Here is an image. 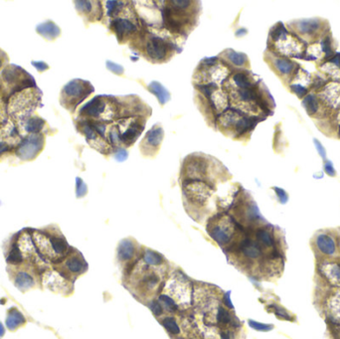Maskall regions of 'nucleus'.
Masks as SVG:
<instances>
[{
	"mask_svg": "<svg viewBox=\"0 0 340 339\" xmlns=\"http://www.w3.org/2000/svg\"><path fill=\"white\" fill-rule=\"evenodd\" d=\"M147 90L149 92H151L152 95H154L158 98L159 105L162 107L165 104H167L171 99L170 91L161 83L158 81H152L147 86Z\"/></svg>",
	"mask_w": 340,
	"mask_h": 339,
	"instance_id": "24",
	"label": "nucleus"
},
{
	"mask_svg": "<svg viewBox=\"0 0 340 339\" xmlns=\"http://www.w3.org/2000/svg\"><path fill=\"white\" fill-rule=\"evenodd\" d=\"M88 194V186L84 180L80 177L76 178V196L77 198H83Z\"/></svg>",
	"mask_w": 340,
	"mask_h": 339,
	"instance_id": "37",
	"label": "nucleus"
},
{
	"mask_svg": "<svg viewBox=\"0 0 340 339\" xmlns=\"http://www.w3.org/2000/svg\"><path fill=\"white\" fill-rule=\"evenodd\" d=\"M11 267V266H9ZM7 268L8 272H14L13 274H9L10 279L12 280V283L14 286L21 292L25 293L31 289H33L37 286V281L39 283L38 277L35 275V273L28 271H22L20 270L19 267H12L14 270L11 268Z\"/></svg>",
	"mask_w": 340,
	"mask_h": 339,
	"instance_id": "17",
	"label": "nucleus"
},
{
	"mask_svg": "<svg viewBox=\"0 0 340 339\" xmlns=\"http://www.w3.org/2000/svg\"><path fill=\"white\" fill-rule=\"evenodd\" d=\"M36 32L47 41H54L61 35L60 27L52 20L44 21L36 27Z\"/></svg>",
	"mask_w": 340,
	"mask_h": 339,
	"instance_id": "23",
	"label": "nucleus"
},
{
	"mask_svg": "<svg viewBox=\"0 0 340 339\" xmlns=\"http://www.w3.org/2000/svg\"><path fill=\"white\" fill-rule=\"evenodd\" d=\"M325 276L329 282L340 287V266L338 264L325 266Z\"/></svg>",
	"mask_w": 340,
	"mask_h": 339,
	"instance_id": "31",
	"label": "nucleus"
},
{
	"mask_svg": "<svg viewBox=\"0 0 340 339\" xmlns=\"http://www.w3.org/2000/svg\"><path fill=\"white\" fill-rule=\"evenodd\" d=\"M249 325L251 328L257 330V331H262V332H267V331H271L274 328L273 324H266V323H261V322H258L256 320H253V319H249L248 321Z\"/></svg>",
	"mask_w": 340,
	"mask_h": 339,
	"instance_id": "38",
	"label": "nucleus"
},
{
	"mask_svg": "<svg viewBox=\"0 0 340 339\" xmlns=\"http://www.w3.org/2000/svg\"><path fill=\"white\" fill-rule=\"evenodd\" d=\"M126 2L123 1H107L106 2V9H107V15L109 17H114L116 18L120 12L126 7Z\"/></svg>",
	"mask_w": 340,
	"mask_h": 339,
	"instance_id": "33",
	"label": "nucleus"
},
{
	"mask_svg": "<svg viewBox=\"0 0 340 339\" xmlns=\"http://www.w3.org/2000/svg\"><path fill=\"white\" fill-rule=\"evenodd\" d=\"M8 118L7 115V105L3 101L2 97L0 96V123H2Z\"/></svg>",
	"mask_w": 340,
	"mask_h": 339,
	"instance_id": "46",
	"label": "nucleus"
},
{
	"mask_svg": "<svg viewBox=\"0 0 340 339\" xmlns=\"http://www.w3.org/2000/svg\"><path fill=\"white\" fill-rule=\"evenodd\" d=\"M314 248L317 253L325 258L337 257L339 246L334 235L328 232H319L314 238Z\"/></svg>",
	"mask_w": 340,
	"mask_h": 339,
	"instance_id": "13",
	"label": "nucleus"
},
{
	"mask_svg": "<svg viewBox=\"0 0 340 339\" xmlns=\"http://www.w3.org/2000/svg\"><path fill=\"white\" fill-rule=\"evenodd\" d=\"M256 241L262 246V248L264 249H271L275 252V239L272 235V233L266 227H261L257 229L256 233Z\"/></svg>",
	"mask_w": 340,
	"mask_h": 339,
	"instance_id": "26",
	"label": "nucleus"
},
{
	"mask_svg": "<svg viewBox=\"0 0 340 339\" xmlns=\"http://www.w3.org/2000/svg\"><path fill=\"white\" fill-rule=\"evenodd\" d=\"M272 190L275 192L277 199H279V201L282 204H286L289 201V195L284 189H282L280 187H272Z\"/></svg>",
	"mask_w": 340,
	"mask_h": 339,
	"instance_id": "44",
	"label": "nucleus"
},
{
	"mask_svg": "<svg viewBox=\"0 0 340 339\" xmlns=\"http://www.w3.org/2000/svg\"><path fill=\"white\" fill-rule=\"evenodd\" d=\"M239 249L242 256L248 261H258L263 257L262 246L251 238H244L239 243Z\"/></svg>",
	"mask_w": 340,
	"mask_h": 339,
	"instance_id": "20",
	"label": "nucleus"
},
{
	"mask_svg": "<svg viewBox=\"0 0 340 339\" xmlns=\"http://www.w3.org/2000/svg\"><path fill=\"white\" fill-rule=\"evenodd\" d=\"M94 91L95 88L91 82L82 79L71 80L61 90L60 105L71 113H74L77 108Z\"/></svg>",
	"mask_w": 340,
	"mask_h": 339,
	"instance_id": "4",
	"label": "nucleus"
},
{
	"mask_svg": "<svg viewBox=\"0 0 340 339\" xmlns=\"http://www.w3.org/2000/svg\"><path fill=\"white\" fill-rule=\"evenodd\" d=\"M106 67L110 72H112L117 76H122L123 74H125V68L118 65V64H116V63H113V62H112L110 60H108L106 62Z\"/></svg>",
	"mask_w": 340,
	"mask_h": 339,
	"instance_id": "40",
	"label": "nucleus"
},
{
	"mask_svg": "<svg viewBox=\"0 0 340 339\" xmlns=\"http://www.w3.org/2000/svg\"><path fill=\"white\" fill-rule=\"evenodd\" d=\"M0 96H1V85H0Z\"/></svg>",
	"mask_w": 340,
	"mask_h": 339,
	"instance_id": "55",
	"label": "nucleus"
},
{
	"mask_svg": "<svg viewBox=\"0 0 340 339\" xmlns=\"http://www.w3.org/2000/svg\"><path fill=\"white\" fill-rule=\"evenodd\" d=\"M23 136L20 135L14 122L7 118L0 123V158L16 152Z\"/></svg>",
	"mask_w": 340,
	"mask_h": 339,
	"instance_id": "10",
	"label": "nucleus"
},
{
	"mask_svg": "<svg viewBox=\"0 0 340 339\" xmlns=\"http://www.w3.org/2000/svg\"><path fill=\"white\" fill-rule=\"evenodd\" d=\"M221 339H231V338H230V335H229V334L222 333V334H221Z\"/></svg>",
	"mask_w": 340,
	"mask_h": 339,
	"instance_id": "54",
	"label": "nucleus"
},
{
	"mask_svg": "<svg viewBox=\"0 0 340 339\" xmlns=\"http://www.w3.org/2000/svg\"><path fill=\"white\" fill-rule=\"evenodd\" d=\"M46 143V135L30 134L23 137L16 149L15 156L23 161H32L43 151Z\"/></svg>",
	"mask_w": 340,
	"mask_h": 339,
	"instance_id": "9",
	"label": "nucleus"
},
{
	"mask_svg": "<svg viewBox=\"0 0 340 339\" xmlns=\"http://www.w3.org/2000/svg\"><path fill=\"white\" fill-rule=\"evenodd\" d=\"M75 127L77 131L86 137L90 146L95 148L103 154H109L112 151V146L107 138L102 137L92 128L88 120L77 117L75 119Z\"/></svg>",
	"mask_w": 340,
	"mask_h": 339,
	"instance_id": "11",
	"label": "nucleus"
},
{
	"mask_svg": "<svg viewBox=\"0 0 340 339\" xmlns=\"http://www.w3.org/2000/svg\"><path fill=\"white\" fill-rule=\"evenodd\" d=\"M314 142H315V145H316V147H317V152L319 153V156H320L323 159H325V158H326V151H325V148L323 147V145H322L317 139H315Z\"/></svg>",
	"mask_w": 340,
	"mask_h": 339,
	"instance_id": "50",
	"label": "nucleus"
},
{
	"mask_svg": "<svg viewBox=\"0 0 340 339\" xmlns=\"http://www.w3.org/2000/svg\"><path fill=\"white\" fill-rule=\"evenodd\" d=\"M238 229H242L241 225L229 215H217L209 221L207 226L210 237L221 247L233 242Z\"/></svg>",
	"mask_w": 340,
	"mask_h": 339,
	"instance_id": "6",
	"label": "nucleus"
},
{
	"mask_svg": "<svg viewBox=\"0 0 340 339\" xmlns=\"http://www.w3.org/2000/svg\"><path fill=\"white\" fill-rule=\"evenodd\" d=\"M54 268L58 272L73 283L78 276L87 271L88 263L78 250L72 248L63 259L55 264Z\"/></svg>",
	"mask_w": 340,
	"mask_h": 339,
	"instance_id": "7",
	"label": "nucleus"
},
{
	"mask_svg": "<svg viewBox=\"0 0 340 339\" xmlns=\"http://www.w3.org/2000/svg\"><path fill=\"white\" fill-rule=\"evenodd\" d=\"M4 333H5V329H4L3 325H2V323L0 322V336H3Z\"/></svg>",
	"mask_w": 340,
	"mask_h": 339,
	"instance_id": "53",
	"label": "nucleus"
},
{
	"mask_svg": "<svg viewBox=\"0 0 340 339\" xmlns=\"http://www.w3.org/2000/svg\"><path fill=\"white\" fill-rule=\"evenodd\" d=\"M322 49L328 58L330 55H332V47H331V38L330 36H326L325 39L322 42Z\"/></svg>",
	"mask_w": 340,
	"mask_h": 339,
	"instance_id": "48",
	"label": "nucleus"
},
{
	"mask_svg": "<svg viewBox=\"0 0 340 339\" xmlns=\"http://www.w3.org/2000/svg\"><path fill=\"white\" fill-rule=\"evenodd\" d=\"M0 85H1V97L5 103L16 92L38 87L32 75L24 68L14 64L7 65L0 73Z\"/></svg>",
	"mask_w": 340,
	"mask_h": 339,
	"instance_id": "3",
	"label": "nucleus"
},
{
	"mask_svg": "<svg viewBox=\"0 0 340 339\" xmlns=\"http://www.w3.org/2000/svg\"><path fill=\"white\" fill-rule=\"evenodd\" d=\"M302 106L304 107L307 114L314 115L315 113H317L318 111V101L315 95H307L303 101H302Z\"/></svg>",
	"mask_w": 340,
	"mask_h": 339,
	"instance_id": "32",
	"label": "nucleus"
},
{
	"mask_svg": "<svg viewBox=\"0 0 340 339\" xmlns=\"http://www.w3.org/2000/svg\"><path fill=\"white\" fill-rule=\"evenodd\" d=\"M231 316L230 314L225 310L224 307L219 306L218 308V314H217V321L221 324H228L231 322Z\"/></svg>",
	"mask_w": 340,
	"mask_h": 339,
	"instance_id": "39",
	"label": "nucleus"
},
{
	"mask_svg": "<svg viewBox=\"0 0 340 339\" xmlns=\"http://www.w3.org/2000/svg\"><path fill=\"white\" fill-rule=\"evenodd\" d=\"M162 325L171 334L177 335L180 333V328L173 317H166L162 320Z\"/></svg>",
	"mask_w": 340,
	"mask_h": 339,
	"instance_id": "36",
	"label": "nucleus"
},
{
	"mask_svg": "<svg viewBox=\"0 0 340 339\" xmlns=\"http://www.w3.org/2000/svg\"><path fill=\"white\" fill-rule=\"evenodd\" d=\"M113 158L118 162L126 161L129 158V151L125 147H117L113 151Z\"/></svg>",
	"mask_w": 340,
	"mask_h": 339,
	"instance_id": "41",
	"label": "nucleus"
},
{
	"mask_svg": "<svg viewBox=\"0 0 340 339\" xmlns=\"http://www.w3.org/2000/svg\"><path fill=\"white\" fill-rule=\"evenodd\" d=\"M339 137H340V126H339Z\"/></svg>",
	"mask_w": 340,
	"mask_h": 339,
	"instance_id": "56",
	"label": "nucleus"
},
{
	"mask_svg": "<svg viewBox=\"0 0 340 339\" xmlns=\"http://www.w3.org/2000/svg\"><path fill=\"white\" fill-rule=\"evenodd\" d=\"M42 96V90L38 87L26 89L12 95L6 102L8 118L18 127L25 119L34 115L38 107H43Z\"/></svg>",
	"mask_w": 340,
	"mask_h": 339,
	"instance_id": "2",
	"label": "nucleus"
},
{
	"mask_svg": "<svg viewBox=\"0 0 340 339\" xmlns=\"http://www.w3.org/2000/svg\"><path fill=\"white\" fill-rule=\"evenodd\" d=\"M182 189L184 196L189 203L200 206L205 205L215 191L213 185L195 179H184Z\"/></svg>",
	"mask_w": 340,
	"mask_h": 339,
	"instance_id": "8",
	"label": "nucleus"
},
{
	"mask_svg": "<svg viewBox=\"0 0 340 339\" xmlns=\"http://www.w3.org/2000/svg\"><path fill=\"white\" fill-rule=\"evenodd\" d=\"M159 284V277L156 272L146 273L140 281V286L145 290H152Z\"/></svg>",
	"mask_w": 340,
	"mask_h": 339,
	"instance_id": "34",
	"label": "nucleus"
},
{
	"mask_svg": "<svg viewBox=\"0 0 340 339\" xmlns=\"http://www.w3.org/2000/svg\"><path fill=\"white\" fill-rule=\"evenodd\" d=\"M146 120L147 117L145 116H135L133 118H130V123L128 127L120 134L121 145H125L126 147L132 146L141 136Z\"/></svg>",
	"mask_w": 340,
	"mask_h": 339,
	"instance_id": "16",
	"label": "nucleus"
},
{
	"mask_svg": "<svg viewBox=\"0 0 340 339\" xmlns=\"http://www.w3.org/2000/svg\"><path fill=\"white\" fill-rule=\"evenodd\" d=\"M247 33H248V31H247V29L246 28H241V29H239L238 31H236V36L237 37H243V36H245Z\"/></svg>",
	"mask_w": 340,
	"mask_h": 339,
	"instance_id": "52",
	"label": "nucleus"
},
{
	"mask_svg": "<svg viewBox=\"0 0 340 339\" xmlns=\"http://www.w3.org/2000/svg\"><path fill=\"white\" fill-rule=\"evenodd\" d=\"M110 29L115 34L116 39L120 44L126 43L138 31L137 25L133 20L121 17L114 18L111 22Z\"/></svg>",
	"mask_w": 340,
	"mask_h": 339,
	"instance_id": "15",
	"label": "nucleus"
},
{
	"mask_svg": "<svg viewBox=\"0 0 340 339\" xmlns=\"http://www.w3.org/2000/svg\"><path fill=\"white\" fill-rule=\"evenodd\" d=\"M20 135L24 137L30 134H44L48 132V123L41 116L34 114L25 119L22 123L17 127Z\"/></svg>",
	"mask_w": 340,
	"mask_h": 339,
	"instance_id": "18",
	"label": "nucleus"
},
{
	"mask_svg": "<svg viewBox=\"0 0 340 339\" xmlns=\"http://www.w3.org/2000/svg\"><path fill=\"white\" fill-rule=\"evenodd\" d=\"M27 320L25 316L22 315V313L18 310L17 307H11L7 312L6 316V326L10 331H15L19 327L24 326L26 324Z\"/></svg>",
	"mask_w": 340,
	"mask_h": 339,
	"instance_id": "25",
	"label": "nucleus"
},
{
	"mask_svg": "<svg viewBox=\"0 0 340 339\" xmlns=\"http://www.w3.org/2000/svg\"><path fill=\"white\" fill-rule=\"evenodd\" d=\"M159 301L164 305V307L166 308L167 311H169L171 313H175L178 310V305L176 304L174 299L167 294H161L159 298Z\"/></svg>",
	"mask_w": 340,
	"mask_h": 339,
	"instance_id": "35",
	"label": "nucleus"
},
{
	"mask_svg": "<svg viewBox=\"0 0 340 339\" xmlns=\"http://www.w3.org/2000/svg\"><path fill=\"white\" fill-rule=\"evenodd\" d=\"M107 107L108 96H96L80 109L78 117L101 120L107 110Z\"/></svg>",
	"mask_w": 340,
	"mask_h": 339,
	"instance_id": "14",
	"label": "nucleus"
},
{
	"mask_svg": "<svg viewBox=\"0 0 340 339\" xmlns=\"http://www.w3.org/2000/svg\"><path fill=\"white\" fill-rule=\"evenodd\" d=\"M136 243L134 239L127 238L119 242L116 249V257L120 263L132 261L136 254Z\"/></svg>",
	"mask_w": 340,
	"mask_h": 339,
	"instance_id": "22",
	"label": "nucleus"
},
{
	"mask_svg": "<svg viewBox=\"0 0 340 339\" xmlns=\"http://www.w3.org/2000/svg\"><path fill=\"white\" fill-rule=\"evenodd\" d=\"M160 9L162 26L173 34L186 37L195 27L198 21L200 4L194 1H165Z\"/></svg>",
	"mask_w": 340,
	"mask_h": 339,
	"instance_id": "1",
	"label": "nucleus"
},
{
	"mask_svg": "<svg viewBox=\"0 0 340 339\" xmlns=\"http://www.w3.org/2000/svg\"><path fill=\"white\" fill-rule=\"evenodd\" d=\"M219 57L223 58V62H226V65L228 67H237V68H244L247 70V68L250 67L249 58L245 53L236 52L233 49H226L224 50Z\"/></svg>",
	"mask_w": 340,
	"mask_h": 339,
	"instance_id": "21",
	"label": "nucleus"
},
{
	"mask_svg": "<svg viewBox=\"0 0 340 339\" xmlns=\"http://www.w3.org/2000/svg\"><path fill=\"white\" fill-rule=\"evenodd\" d=\"M164 137L163 128L157 123L145 135L139 144L140 151L144 157H156Z\"/></svg>",
	"mask_w": 340,
	"mask_h": 339,
	"instance_id": "12",
	"label": "nucleus"
},
{
	"mask_svg": "<svg viewBox=\"0 0 340 339\" xmlns=\"http://www.w3.org/2000/svg\"><path fill=\"white\" fill-rule=\"evenodd\" d=\"M224 302L226 304V306H228L229 308H233V303L231 301V291H228L225 295H224Z\"/></svg>",
	"mask_w": 340,
	"mask_h": 339,
	"instance_id": "51",
	"label": "nucleus"
},
{
	"mask_svg": "<svg viewBox=\"0 0 340 339\" xmlns=\"http://www.w3.org/2000/svg\"><path fill=\"white\" fill-rule=\"evenodd\" d=\"M96 1H75V7L78 13L83 16L89 22H96L102 20L104 11L102 9L101 2L98 5H94Z\"/></svg>",
	"mask_w": 340,
	"mask_h": 339,
	"instance_id": "19",
	"label": "nucleus"
},
{
	"mask_svg": "<svg viewBox=\"0 0 340 339\" xmlns=\"http://www.w3.org/2000/svg\"><path fill=\"white\" fill-rule=\"evenodd\" d=\"M31 64H32V66L35 67V69L39 72V73H43L47 70H49V65L46 64L44 61H32L31 62Z\"/></svg>",
	"mask_w": 340,
	"mask_h": 339,
	"instance_id": "47",
	"label": "nucleus"
},
{
	"mask_svg": "<svg viewBox=\"0 0 340 339\" xmlns=\"http://www.w3.org/2000/svg\"><path fill=\"white\" fill-rule=\"evenodd\" d=\"M291 90H292L293 92H295V94L298 98L304 97L306 95V92H307V89L303 85H300V84H293V85H291Z\"/></svg>",
	"mask_w": 340,
	"mask_h": 339,
	"instance_id": "43",
	"label": "nucleus"
},
{
	"mask_svg": "<svg viewBox=\"0 0 340 339\" xmlns=\"http://www.w3.org/2000/svg\"><path fill=\"white\" fill-rule=\"evenodd\" d=\"M273 67L281 75H290L295 68V64L288 59L275 58L273 59Z\"/></svg>",
	"mask_w": 340,
	"mask_h": 339,
	"instance_id": "30",
	"label": "nucleus"
},
{
	"mask_svg": "<svg viewBox=\"0 0 340 339\" xmlns=\"http://www.w3.org/2000/svg\"><path fill=\"white\" fill-rule=\"evenodd\" d=\"M324 171H325V173L327 175H329L331 177H334L336 175V171L334 169V166H333L332 162L329 161V160L324 162Z\"/></svg>",
	"mask_w": 340,
	"mask_h": 339,
	"instance_id": "49",
	"label": "nucleus"
},
{
	"mask_svg": "<svg viewBox=\"0 0 340 339\" xmlns=\"http://www.w3.org/2000/svg\"><path fill=\"white\" fill-rule=\"evenodd\" d=\"M143 261L148 267H159L163 264L164 258L160 253L150 249H145L142 255Z\"/></svg>",
	"mask_w": 340,
	"mask_h": 339,
	"instance_id": "29",
	"label": "nucleus"
},
{
	"mask_svg": "<svg viewBox=\"0 0 340 339\" xmlns=\"http://www.w3.org/2000/svg\"><path fill=\"white\" fill-rule=\"evenodd\" d=\"M149 308L151 310V312L153 313V315L156 316H159L162 315L163 313V308L161 303L159 300H153L148 304Z\"/></svg>",
	"mask_w": 340,
	"mask_h": 339,
	"instance_id": "42",
	"label": "nucleus"
},
{
	"mask_svg": "<svg viewBox=\"0 0 340 339\" xmlns=\"http://www.w3.org/2000/svg\"><path fill=\"white\" fill-rule=\"evenodd\" d=\"M321 23L318 19H304L295 22V28L300 34L314 35L320 29Z\"/></svg>",
	"mask_w": 340,
	"mask_h": 339,
	"instance_id": "27",
	"label": "nucleus"
},
{
	"mask_svg": "<svg viewBox=\"0 0 340 339\" xmlns=\"http://www.w3.org/2000/svg\"><path fill=\"white\" fill-rule=\"evenodd\" d=\"M141 42L144 43V57L152 63H165L172 58L176 51L181 52L178 50L176 44L165 37L150 34L149 37H142Z\"/></svg>",
	"mask_w": 340,
	"mask_h": 339,
	"instance_id": "5",
	"label": "nucleus"
},
{
	"mask_svg": "<svg viewBox=\"0 0 340 339\" xmlns=\"http://www.w3.org/2000/svg\"><path fill=\"white\" fill-rule=\"evenodd\" d=\"M7 65H9V56L4 50L0 48V73L5 69Z\"/></svg>",
	"mask_w": 340,
	"mask_h": 339,
	"instance_id": "45",
	"label": "nucleus"
},
{
	"mask_svg": "<svg viewBox=\"0 0 340 339\" xmlns=\"http://www.w3.org/2000/svg\"><path fill=\"white\" fill-rule=\"evenodd\" d=\"M267 311L269 313L273 314L276 318L281 320H287L291 322H296V316L293 315L291 312H289L287 308L284 306L277 304V303H271L267 306Z\"/></svg>",
	"mask_w": 340,
	"mask_h": 339,
	"instance_id": "28",
	"label": "nucleus"
}]
</instances>
